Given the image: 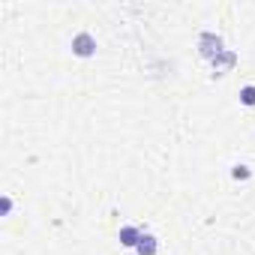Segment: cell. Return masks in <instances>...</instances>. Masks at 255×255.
Masks as SVG:
<instances>
[{
  "label": "cell",
  "instance_id": "cell-1",
  "mask_svg": "<svg viewBox=\"0 0 255 255\" xmlns=\"http://www.w3.org/2000/svg\"><path fill=\"white\" fill-rule=\"evenodd\" d=\"M222 51H225V42H222V36H219V33L204 30V33L198 36V54H201L204 60H210V63H213Z\"/></svg>",
  "mask_w": 255,
  "mask_h": 255
},
{
  "label": "cell",
  "instance_id": "cell-2",
  "mask_svg": "<svg viewBox=\"0 0 255 255\" xmlns=\"http://www.w3.org/2000/svg\"><path fill=\"white\" fill-rule=\"evenodd\" d=\"M72 54L81 57V60L93 57V54H96V39H93V33H87V30L75 33V36H72Z\"/></svg>",
  "mask_w": 255,
  "mask_h": 255
},
{
  "label": "cell",
  "instance_id": "cell-3",
  "mask_svg": "<svg viewBox=\"0 0 255 255\" xmlns=\"http://www.w3.org/2000/svg\"><path fill=\"white\" fill-rule=\"evenodd\" d=\"M141 234H144V228H138V225H123L117 237H120V243H123L126 249H135L138 240H141Z\"/></svg>",
  "mask_w": 255,
  "mask_h": 255
},
{
  "label": "cell",
  "instance_id": "cell-4",
  "mask_svg": "<svg viewBox=\"0 0 255 255\" xmlns=\"http://www.w3.org/2000/svg\"><path fill=\"white\" fill-rule=\"evenodd\" d=\"M234 63H237V54L225 48V51H222V54L213 60V69H216L213 75H225V72H231V69H234Z\"/></svg>",
  "mask_w": 255,
  "mask_h": 255
},
{
  "label": "cell",
  "instance_id": "cell-5",
  "mask_svg": "<svg viewBox=\"0 0 255 255\" xmlns=\"http://www.w3.org/2000/svg\"><path fill=\"white\" fill-rule=\"evenodd\" d=\"M156 249H159V240H156L150 231H144L141 240H138V246H135V252H138V255H156Z\"/></svg>",
  "mask_w": 255,
  "mask_h": 255
},
{
  "label": "cell",
  "instance_id": "cell-6",
  "mask_svg": "<svg viewBox=\"0 0 255 255\" xmlns=\"http://www.w3.org/2000/svg\"><path fill=\"white\" fill-rule=\"evenodd\" d=\"M240 105H246V108H252V105H255V84L240 87Z\"/></svg>",
  "mask_w": 255,
  "mask_h": 255
},
{
  "label": "cell",
  "instance_id": "cell-7",
  "mask_svg": "<svg viewBox=\"0 0 255 255\" xmlns=\"http://www.w3.org/2000/svg\"><path fill=\"white\" fill-rule=\"evenodd\" d=\"M231 177H234V180H249V177H252V168H249V165H240V162H237V165L231 168Z\"/></svg>",
  "mask_w": 255,
  "mask_h": 255
},
{
  "label": "cell",
  "instance_id": "cell-8",
  "mask_svg": "<svg viewBox=\"0 0 255 255\" xmlns=\"http://www.w3.org/2000/svg\"><path fill=\"white\" fill-rule=\"evenodd\" d=\"M0 213H3V216H9V213H12V198H9V195L0 198Z\"/></svg>",
  "mask_w": 255,
  "mask_h": 255
}]
</instances>
